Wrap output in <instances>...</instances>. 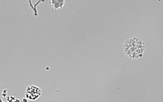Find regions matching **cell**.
Instances as JSON below:
<instances>
[{
    "mask_svg": "<svg viewBox=\"0 0 163 102\" xmlns=\"http://www.w3.org/2000/svg\"><path fill=\"white\" fill-rule=\"evenodd\" d=\"M49 2L53 6V9L56 11L59 8H62L64 4V1H50Z\"/></svg>",
    "mask_w": 163,
    "mask_h": 102,
    "instance_id": "7a4b0ae2",
    "label": "cell"
},
{
    "mask_svg": "<svg viewBox=\"0 0 163 102\" xmlns=\"http://www.w3.org/2000/svg\"><path fill=\"white\" fill-rule=\"evenodd\" d=\"M41 93V91L39 88L35 87H30L28 88L26 92L27 97L31 100H35Z\"/></svg>",
    "mask_w": 163,
    "mask_h": 102,
    "instance_id": "6da1fadb",
    "label": "cell"
}]
</instances>
